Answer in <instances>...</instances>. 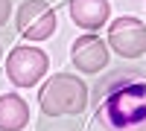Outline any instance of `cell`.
Returning <instances> with one entry per match:
<instances>
[{
	"label": "cell",
	"mask_w": 146,
	"mask_h": 131,
	"mask_svg": "<svg viewBox=\"0 0 146 131\" xmlns=\"http://www.w3.org/2000/svg\"><path fill=\"white\" fill-rule=\"evenodd\" d=\"M70 58L82 73H100L108 64V47L102 44V38L96 35H82V38L73 41L70 47Z\"/></svg>",
	"instance_id": "obj_6"
},
{
	"label": "cell",
	"mask_w": 146,
	"mask_h": 131,
	"mask_svg": "<svg viewBox=\"0 0 146 131\" xmlns=\"http://www.w3.org/2000/svg\"><path fill=\"white\" fill-rule=\"evenodd\" d=\"M108 44L123 58H140L146 53V26L137 18L123 15L108 26Z\"/></svg>",
	"instance_id": "obj_5"
},
{
	"label": "cell",
	"mask_w": 146,
	"mask_h": 131,
	"mask_svg": "<svg viewBox=\"0 0 146 131\" xmlns=\"http://www.w3.org/2000/svg\"><path fill=\"white\" fill-rule=\"evenodd\" d=\"M9 15H12V3L9 0H0V26L9 20Z\"/></svg>",
	"instance_id": "obj_9"
},
{
	"label": "cell",
	"mask_w": 146,
	"mask_h": 131,
	"mask_svg": "<svg viewBox=\"0 0 146 131\" xmlns=\"http://www.w3.org/2000/svg\"><path fill=\"white\" fill-rule=\"evenodd\" d=\"M15 26L29 41H47L56 32V12L44 0H23L15 15Z\"/></svg>",
	"instance_id": "obj_4"
},
{
	"label": "cell",
	"mask_w": 146,
	"mask_h": 131,
	"mask_svg": "<svg viewBox=\"0 0 146 131\" xmlns=\"http://www.w3.org/2000/svg\"><path fill=\"white\" fill-rule=\"evenodd\" d=\"M47 64L50 61H47V55L38 47H29V44L27 47H15L9 53V58H6V76L18 88H32L47 73Z\"/></svg>",
	"instance_id": "obj_3"
},
{
	"label": "cell",
	"mask_w": 146,
	"mask_h": 131,
	"mask_svg": "<svg viewBox=\"0 0 146 131\" xmlns=\"http://www.w3.org/2000/svg\"><path fill=\"white\" fill-rule=\"evenodd\" d=\"M96 120L108 131H135L146 125V82L114 85L100 102Z\"/></svg>",
	"instance_id": "obj_1"
},
{
	"label": "cell",
	"mask_w": 146,
	"mask_h": 131,
	"mask_svg": "<svg viewBox=\"0 0 146 131\" xmlns=\"http://www.w3.org/2000/svg\"><path fill=\"white\" fill-rule=\"evenodd\" d=\"M111 15L108 0H70V18L82 29H100Z\"/></svg>",
	"instance_id": "obj_7"
},
{
	"label": "cell",
	"mask_w": 146,
	"mask_h": 131,
	"mask_svg": "<svg viewBox=\"0 0 146 131\" xmlns=\"http://www.w3.org/2000/svg\"><path fill=\"white\" fill-rule=\"evenodd\" d=\"M29 122V108L18 93L0 96V131H21Z\"/></svg>",
	"instance_id": "obj_8"
},
{
	"label": "cell",
	"mask_w": 146,
	"mask_h": 131,
	"mask_svg": "<svg viewBox=\"0 0 146 131\" xmlns=\"http://www.w3.org/2000/svg\"><path fill=\"white\" fill-rule=\"evenodd\" d=\"M88 102V88L85 82L70 73H53L47 85L38 90V105L44 114L62 117V114H79Z\"/></svg>",
	"instance_id": "obj_2"
}]
</instances>
